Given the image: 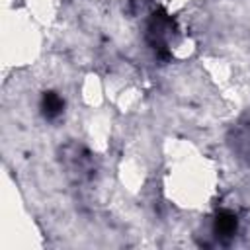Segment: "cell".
<instances>
[{"label": "cell", "instance_id": "1", "mask_svg": "<svg viewBox=\"0 0 250 250\" xmlns=\"http://www.w3.org/2000/svg\"><path fill=\"white\" fill-rule=\"evenodd\" d=\"M219 164L201 146L184 137L164 141L160 188L168 203L182 211H207L219 197Z\"/></svg>", "mask_w": 250, "mask_h": 250}, {"label": "cell", "instance_id": "4", "mask_svg": "<svg viewBox=\"0 0 250 250\" xmlns=\"http://www.w3.org/2000/svg\"><path fill=\"white\" fill-rule=\"evenodd\" d=\"M117 178H119V184L127 191L139 193L146 186V180H148V166L145 158L139 152L123 154L117 164Z\"/></svg>", "mask_w": 250, "mask_h": 250}, {"label": "cell", "instance_id": "3", "mask_svg": "<svg viewBox=\"0 0 250 250\" xmlns=\"http://www.w3.org/2000/svg\"><path fill=\"white\" fill-rule=\"evenodd\" d=\"M104 84H105V98L107 104L113 105L117 111L121 113H129L135 111L145 98V90L141 84V78L135 72H123V70H115L109 72L107 76H104Z\"/></svg>", "mask_w": 250, "mask_h": 250}, {"label": "cell", "instance_id": "7", "mask_svg": "<svg viewBox=\"0 0 250 250\" xmlns=\"http://www.w3.org/2000/svg\"><path fill=\"white\" fill-rule=\"evenodd\" d=\"M78 90H80V100H82V104H84L86 107H90V111H92V109H102L104 104L107 102L104 76H100V74H96V72H88V74L82 78Z\"/></svg>", "mask_w": 250, "mask_h": 250}, {"label": "cell", "instance_id": "6", "mask_svg": "<svg viewBox=\"0 0 250 250\" xmlns=\"http://www.w3.org/2000/svg\"><path fill=\"white\" fill-rule=\"evenodd\" d=\"M203 72L209 76V80L219 88V90H230L236 84V68L232 66L230 61L223 57H203L201 61Z\"/></svg>", "mask_w": 250, "mask_h": 250}, {"label": "cell", "instance_id": "9", "mask_svg": "<svg viewBox=\"0 0 250 250\" xmlns=\"http://www.w3.org/2000/svg\"><path fill=\"white\" fill-rule=\"evenodd\" d=\"M158 2V6L168 14V16H172V14H178V12H182V10H186V8H189L193 2H197V0H156Z\"/></svg>", "mask_w": 250, "mask_h": 250}, {"label": "cell", "instance_id": "5", "mask_svg": "<svg viewBox=\"0 0 250 250\" xmlns=\"http://www.w3.org/2000/svg\"><path fill=\"white\" fill-rule=\"evenodd\" d=\"M84 135H86L88 145L96 152L107 150L111 143V117L102 109H92L84 125Z\"/></svg>", "mask_w": 250, "mask_h": 250}, {"label": "cell", "instance_id": "2", "mask_svg": "<svg viewBox=\"0 0 250 250\" xmlns=\"http://www.w3.org/2000/svg\"><path fill=\"white\" fill-rule=\"evenodd\" d=\"M41 23L23 8L4 18L2 47L4 59L12 64H29L41 49Z\"/></svg>", "mask_w": 250, "mask_h": 250}, {"label": "cell", "instance_id": "8", "mask_svg": "<svg viewBox=\"0 0 250 250\" xmlns=\"http://www.w3.org/2000/svg\"><path fill=\"white\" fill-rule=\"evenodd\" d=\"M23 10L33 16L41 25H51L59 20L62 0H21Z\"/></svg>", "mask_w": 250, "mask_h": 250}]
</instances>
